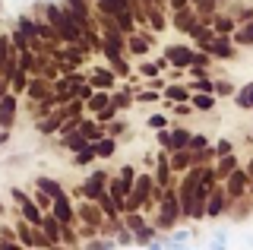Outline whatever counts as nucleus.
Returning <instances> with one entry per match:
<instances>
[{
  "mask_svg": "<svg viewBox=\"0 0 253 250\" xmlns=\"http://www.w3.org/2000/svg\"><path fill=\"white\" fill-rule=\"evenodd\" d=\"M212 105H215V101H212L209 95H200V98H196V108H203V111H209Z\"/></svg>",
  "mask_w": 253,
  "mask_h": 250,
  "instance_id": "obj_6",
  "label": "nucleus"
},
{
  "mask_svg": "<svg viewBox=\"0 0 253 250\" xmlns=\"http://www.w3.org/2000/svg\"><path fill=\"white\" fill-rule=\"evenodd\" d=\"M171 136H174V146H184L190 133H187V130H177V133H171Z\"/></svg>",
  "mask_w": 253,
  "mask_h": 250,
  "instance_id": "obj_7",
  "label": "nucleus"
},
{
  "mask_svg": "<svg viewBox=\"0 0 253 250\" xmlns=\"http://www.w3.org/2000/svg\"><path fill=\"white\" fill-rule=\"evenodd\" d=\"M98 184H101V174H95L89 184H85V193H89V197H98Z\"/></svg>",
  "mask_w": 253,
  "mask_h": 250,
  "instance_id": "obj_5",
  "label": "nucleus"
},
{
  "mask_svg": "<svg viewBox=\"0 0 253 250\" xmlns=\"http://www.w3.org/2000/svg\"><path fill=\"white\" fill-rule=\"evenodd\" d=\"M38 187H44V190L51 193V197H57V200H60V190H57V184H54V181H47V177H42V181H38Z\"/></svg>",
  "mask_w": 253,
  "mask_h": 250,
  "instance_id": "obj_4",
  "label": "nucleus"
},
{
  "mask_svg": "<svg viewBox=\"0 0 253 250\" xmlns=\"http://www.w3.org/2000/svg\"><path fill=\"white\" fill-rule=\"evenodd\" d=\"M237 42L250 44V42H253V26H247V29H244V35H237Z\"/></svg>",
  "mask_w": 253,
  "mask_h": 250,
  "instance_id": "obj_8",
  "label": "nucleus"
},
{
  "mask_svg": "<svg viewBox=\"0 0 253 250\" xmlns=\"http://www.w3.org/2000/svg\"><path fill=\"white\" fill-rule=\"evenodd\" d=\"M57 215H60V218H70V209H67V203H57Z\"/></svg>",
  "mask_w": 253,
  "mask_h": 250,
  "instance_id": "obj_10",
  "label": "nucleus"
},
{
  "mask_svg": "<svg viewBox=\"0 0 253 250\" xmlns=\"http://www.w3.org/2000/svg\"><path fill=\"white\" fill-rule=\"evenodd\" d=\"M89 159H92V149H89V152H83V155H76V165H85Z\"/></svg>",
  "mask_w": 253,
  "mask_h": 250,
  "instance_id": "obj_11",
  "label": "nucleus"
},
{
  "mask_svg": "<svg viewBox=\"0 0 253 250\" xmlns=\"http://www.w3.org/2000/svg\"><path fill=\"white\" fill-rule=\"evenodd\" d=\"M13 121V98L0 101V124H10Z\"/></svg>",
  "mask_w": 253,
  "mask_h": 250,
  "instance_id": "obj_2",
  "label": "nucleus"
},
{
  "mask_svg": "<svg viewBox=\"0 0 253 250\" xmlns=\"http://www.w3.org/2000/svg\"><path fill=\"white\" fill-rule=\"evenodd\" d=\"M111 152H114V143H111V139H105V143L98 146V155H111Z\"/></svg>",
  "mask_w": 253,
  "mask_h": 250,
  "instance_id": "obj_9",
  "label": "nucleus"
},
{
  "mask_svg": "<svg viewBox=\"0 0 253 250\" xmlns=\"http://www.w3.org/2000/svg\"><path fill=\"white\" fill-rule=\"evenodd\" d=\"M26 215L32 218V222H38V212H35V206H29V203H26Z\"/></svg>",
  "mask_w": 253,
  "mask_h": 250,
  "instance_id": "obj_12",
  "label": "nucleus"
},
{
  "mask_svg": "<svg viewBox=\"0 0 253 250\" xmlns=\"http://www.w3.org/2000/svg\"><path fill=\"white\" fill-rule=\"evenodd\" d=\"M237 105H241V108H253V85H247L244 95H237Z\"/></svg>",
  "mask_w": 253,
  "mask_h": 250,
  "instance_id": "obj_3",
  "label": "nucleus"
},
{
  "mask_svg": "<svg viewBox=\"0 0 253 250\" xmlns=\"http://www.w3.org/2000/svg\"><path fill=\"white\" fill-rule=\"evenodd\" d=\"M149 127H165V117H149Z\"/></svg>",
  "mask_w": 253,
  "mask_h": 250,
  "instance_id": "obj_13",
  "label": "nucleus"
},
{
  "mask_svg": "<svg viewBox=\"0 0 253 250\" xmlns=\"http://www.w3.org/2000/svg\"><path fill=\"white\" fill-rule=\"evenodd\" d=\"M168 57H171V64H177V67L190 64V51H184V48H171V51H168Z\"/></svg>",
  "mask_w": 253,
  "mask_h": 250,
  "instance_id": "obj_1",
  "label": "nucleus"
}]
</instances>
